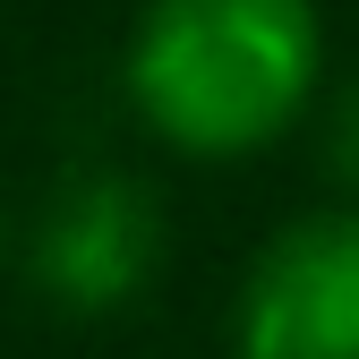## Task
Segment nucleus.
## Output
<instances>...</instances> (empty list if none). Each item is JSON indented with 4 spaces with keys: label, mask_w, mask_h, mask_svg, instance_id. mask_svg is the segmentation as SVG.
I'll use <instances>...</instances> for the list:
<instances>
[{
    "label": "nucleus",
    "mask_w": 359,
    "mask_h": 359,
    "mask_svg": "<svg viewBox=\"0 0 359 359\" xmlns=\"http://www.w3.org/2000/svg\"><path fill=\"white\" fill-rule=\"evenodd\" d=\"M128 111L189 163H248L325 103L317 0H146L128 26Z\"/></svg>",
    "instance_id": "obj_1"
},
{
    "label": "nucleus",
    "mask_w": 359,
    "mask_h": 359,
    "mask_svg": "<svg viewBox=\"0 0 359 359\" xmlns=\"http://www.w3.org/2000/svg\"><path fill=\"white\" fill-rule=\"evenodd\" d=\"M231 359H359V205L291 214L248 257Z\"/></svg>",
    "instance_id": "obj_2"
},
{
    "label": "nucleus",
    "mask_w": 359,
    "mask_h": 359,
    "mask_svg": "<svg viewBox=\"0 0 359 359\" xmlns=\"http://www.w3.org/2000/svg\"><path fill=\"white\" fill-rule=\"evenodd\" d=\"M34 291L69 317H120L163 274V205L128 171H77L52 189L26 240Z\"/></svg>",
    "instance_id": "obj_3"
},
{
    "label": "nucleus",
    "mask_w": 359,
    "mask_h": 359,
    "mask_svg": "<svg viewBox=\"0 0 359 359\" xmlns=\"http://www.w3.org/2000/svg\"><path fill=\"white\" fill-rule=\"evenodd\" d=\"M317 154L334 171V189L359 205V69L325 86V103H317Z\"/></svg>",
    "instance_id": "obj_4"
},
{
    "label": "nucleus",
    "mask_w": 359,
    "mask_h": 359,
    "mask_svg": "<svg viewBox=\"0 0 359 359\" xmlns=\"http://www.w3.org/2000/svg\"><path fill=\"white\" fill-rule=\"evenodd\" d=\"M0 240H9V214H0Z\"/></svg>",
    "instance_id": "obj_5"
}]
</instances>
